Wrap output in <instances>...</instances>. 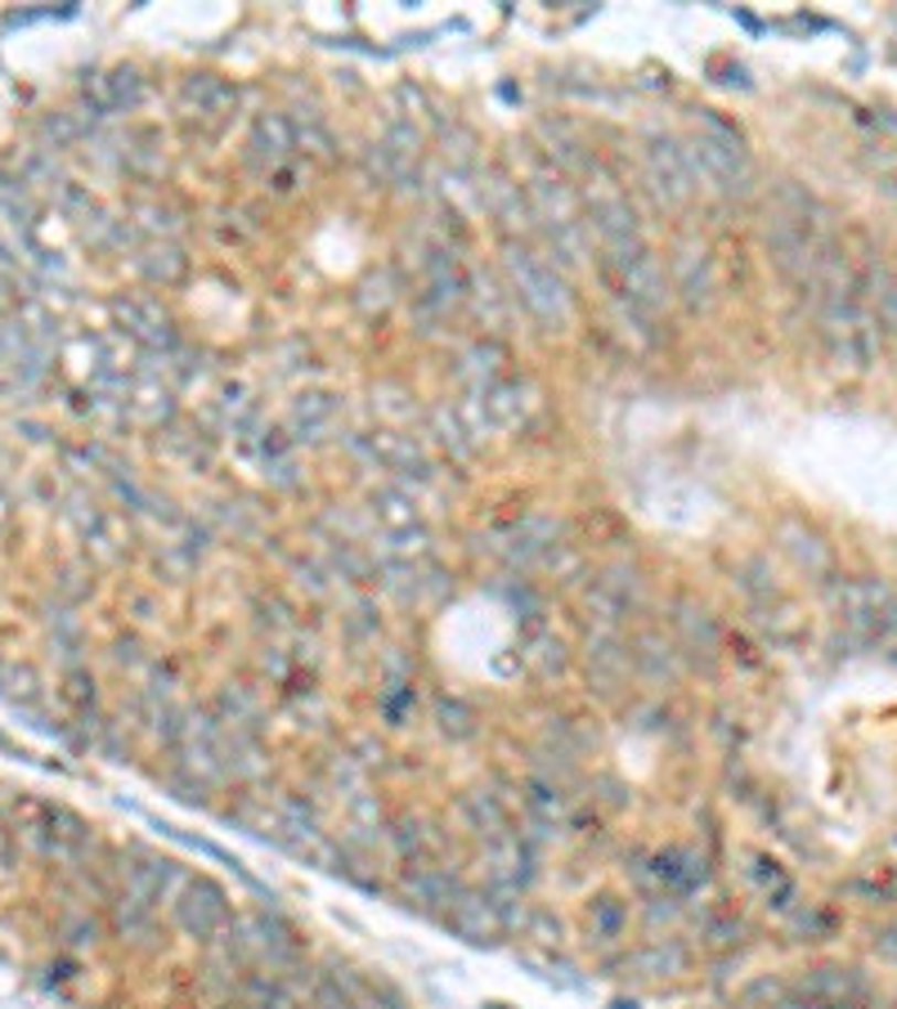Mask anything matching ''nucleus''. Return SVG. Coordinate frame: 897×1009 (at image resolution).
Instances as JSON below:
<instances>
[{
  "mask_svg": "<svg viewBox=\"0 0 897 1009\" xmlns=\"http://www.w3.org/2000/svg\"><path fill=\"white\" fill-rule=\"evenodd\" d=\"M63 696L73 700L82 713H90V705H95V678H90V673H82V668H73L63 678Z\"/></svg>",
  "mask_w": 897,
  "mask_h": 1009,
  "instance_id": "obj_35",
  "label": "nucleus"
},
{
  "mask_svg": "<svg viewBox=\"0 0 897 1009\" xmlns=\"http://www.w3.org/2000/svg\"><path fill=\"white\" fill-rule=\"evenodd\" d=\"M297 149H301V153H314V158H332V135L319 130V126L310 121V126L297 130Z\"/></svg>",
  "mask_w": 897,
  "mask_h": 1009,
  "instance_id": "obj_37",
  "label": "nucleus"
},
{
  "mask_svg": "<svg viewBox=\"0 0 897 1009\" xmlns=\"http://www.w3.org/2000/svg\"><path fill=\"white\" fill-rule=\"evenodd\" d=\"M673 633H677L673 642H677L682 655H696L705 664H714V655L723 646V633H718L714 615L705 611V605H696V601H677L673 605Z\"/></svg>",
  "mask_w": 897,
  "mask_h": 1009,
  "instance_id": "obj_10",
  "label": "nucleus"
},
{
  "mask_svg": "<svg viewBox=\"0 0 897 1009\" xmlns=\"http://www.w3.org/2000/svg\"><path fill=\"white\" fill-rule=\"evenodd\" d=\"M332 418H337V395H328V390H310V395H301L297 404H292V414H288V427L292 431H323V427H332Z\"/></svg>",
  "mask_w": 897,
  "mask_h": 1009,
  "instance_id": "obj_23",
  "label": "nucleus"
},
{
  "mask_svg": "<svg viewBox=\"0 0 897 1009\" xmlns=\"http://www.w3.org/2000/svg\"><path fill=\"white\" fill-rule=\"evenodd\" d=\"M682 158H686V171H692L696 189H701V180L714 193H749V184H754V167H749L740 135L727 130L718 117H701V130L682 140Z\"/></svg>",
  "mask_w": 897,
  "mask_h": 1009,
  "instance_id": "obj_1",
  "label": "nucleus"
},
{
  "mask_svg": "<svg viewBox=\"0 0 897 1009\" xmlns=\"http://www.w3.org/2000/svg\"><path fill=\"white\" fill-rule=\"evenodd\" d=\"M297 149V126L284 117V112H260L252 121V153L274 171V167H284Z\"/></svg>",
  "mask_w": 897,
  "mask_h": 1009,
  "instance_id": "obj_15",
  "label": "nucleus"
},
{
  "mask_svg": "<svg viewBox=\"0 0 897 1009\" xmlns=\"http://www.w3.org/2000/svg\"><path fill=\"white\" fill-rule=\"evenodd\" d=\"M364 449L382 462V466H391V471H399V476H418V481H431V458L423 453V444L413 440V436H404V431H391V427H382V431H373V436H364Z\"/></svg>",
  "mask_w": 897,
  "mask_h": 1009,
  "instance_id": "obj_11",
  "label": "nucleus"
},
{
  "mask_svg": "<svg viewBox=\"0 0 897 1009\" xmlns=\"http://www.w3.org/2000/svg\"><path fill=\"white\" fill-rule=\"evenodd\" d=\"M113 929H117L126 942H135V947H153V942H158V906H149V902H140V898L121 893V898L113 902Z\"/></svg>",
  "mask_w": 897,
  "mask_h": 1009,
  "instance_id": "obj_18",
  "label": "nucleus"
},
{
  "mask_svg": "<svg viewBox=\"0 0 897 1009\" xmlns=\"http://www.w3.org/2000/svg\"><path fill=\"white\" fill-rule=\"evenodd\" d=\"M503 269H508V283L512 297L543 323H566L570 319V283L562 279V269L552 265L547 256H538L525 243H508L503 247Z\"/></svg>",
  "mask_w": 897,
  "mask_h": 1009,
  "instance_id": "obj_2",
  "label": "nucleus"
},
{
  "mask_svg": "<svg viewBox=\"0 0 897 1009\" xmlns=\"http://www.w3.org/2000/svg\"><path fill=\"white\" fill-rule=\"evenodd\" d=\"M238 1009H297V1000H292V991L274 978V974L247 969L238 978Z\"/></svg>",
  "mask_w": 897,
  "mask_h": 1009,
  "instance_id": "obj_19",
  "label": "nucleus"
},
{
  "mask_svg": "<svg viewBox=\"0 0 897 1009\" xmlns=\"http://www.w3.org/2000/svg\"><path fill=\"white\" fill-rule=\"evenodd\" d=\"M647 175H651V189L660 193V202H669V207H682L696 193L692 171H686V158H682V140H647Z\"/></svg>",
  "mask_w": 897,
  "mask_h": 1009,
  "instance_id": "obj_7",
  "label": "nucleus"
},
{
  "mask_svg": "<svg viewBox=\"0 0 897 1009\" xmlns=\"http://www.w3.org/2000/svg\"><path fill=\"white\" fill-rule=\"evenodd\" d=\"M610 597H619L633 611V605L642 601V592H647V579H642V570L633 566V561H610L606 570H601V579H597Z\"/></svg>",
  "mask_w": 897,
  "mask_h": 1009,
  "instance_id": "obj_24",
  "label": "nucleus"
},
{
  "mask_svg": "<svg viewBox=\"0 0 897 1009\" xmlns=\"http://www.w3.org/2000/svg\"><path fill=\"white\" fill-rule=\"evenodd\" d=\"M436 722H440V731L449 740H471L476 736V709L462 705L458 696H440L436 700Z\"/></svg>",
  "mask_w": 897,
  "mask_h": 1009,
  "instance_id": "obj_30",
  "label": "nucleus"
},
{
  "mask_svg": "<svg viewBox=\"0 0 897 1009\" xmlns=\"http://www.w3.org/2000/svg\"><path fill=\"white\" fill-rule=\"evenodd\" d=\"M373 516L386 525V529H408V525H423L418 520V498L413 494H404V490H395V485H386V490H373Z\"/></svg>",
  "mask_w": 897,
  "mask_h": 1009,
  "instance_id": "obj_22",
  "label": "nucleus"
},
{
  "mask_svg": "<svg viewBox=\"0 0 897 1009\" xmlns=\"http://www.w3.org/2000/svg\"><path fill=\"white\" fill-rule=\"evenodd\" d=\"M310 1009H355V983L341 974L310 978Z\"/></svg>",
  "mask_w": 897,
  "mask_h": 1009,
  "instance_id": "obj_28",
  "label": "nucleus"
},
{
  "mask_svg": "<svg viewBox=\"0 0 897 1009\" xmlns=\"http://www.w3.org/2000/svg\"><path fill=\"white\" fill-rule=\"evenodd\" d=\"M799 1000H821V1005H862L871 996L866 978L857 969H812L799 978Z\"/></svg>",
  "mask_w": 897,
  "mask_h": 1009,
  "instance_id": "obj_14",
  "label": "nucleus"
},
{
  "mask_svg": "<svg viewBox=\"0 0 897 1009\" xmlns=\"http://www.w3.org/2000/svg\"><path fill=\"white\" fill-rule=\"evenodd\" d=\"M525 659L543 673V678H552V673L566 668V646H562V637H538V642L525 651Z\"/></svg>",
  "mask_w": 897,
  "mask_h": 1009,
  "instance_id": "obj_32",
  "label": "nucleus"
},
{
  "mask_svg": "<svg viewBox=\"0 0 897 1009\" xmlns=\"http://www.w3.org/2000/svg\"><path fill=\"white\" fill-rule=\"evenodd\" d=\"M485 874H490V889L516 898V893L534 880V852H530V844H525L516 830L490 839V844H485Z\"/></svg>",
  "mask_w": 897,
  "mask_h": 1009,
  "instance_id": "obj_8",
  "label": "nucleus"
},
{
  "mask_svg": "<svg viewBox=\"0 0 897 1009\" xmlns=\"http://www.w3.org/2000/svg\"><path fill=\"white\" fill-rule=\"evenodd\" d=\"M462 813H467V822H471L476 835H485V844L512 830V822H508V813H503V803H499L494 794H485V790H471V794L462 798Z\"/></svg>",
  "mask_w": 897,
  "mask_h": 1009,
  "instance_id": "obj_21",
  "label": "nucleus"
},
{
  "mask_svg": "<svg viewBox=\"0 0 897 1009\" xmlns=\"http://www.w3.org/2000/svg\"><path fill=\"white\" fill-rule=\"evenodd\" d=\"M629 655H633V668L642 673L647 683H673L682 673V651L673 637H664L660 629H642L633 642H629Z\"/></svg>",
  "mask_w": 897,
  "mask_h": 1009,
  "instance_id": "obj_12",
  "label": "nucleus"
},
{
  "mask_svg": "<svg viewBox=\"0 0 897 1009\" xmlns=\"http://www.w3.org/2000/svg\"><path fill=\"white\" fill-rule=\"evenodd\" d=\"M480 399H485V414H490V427H494V431H516V427L530 418V409H534L530 386H521V382H512V377L494 382Z\"/></svg>",
  "mask_w": 897,
  "mask_h": 1009,
  "instance_id": "obj_17",
  "label": "nucleus"
},
{
  "mask_svg": "<svg viewBox=\"0 0 897 1009\" xmlns=\"http://www.w3.org/2000/svg\"><path fill=\"white\" fill-rule=\"evenodd\" d=\"M82 90H86V99H90V112H95V117L121 112V108H117V95H113V77H108V73H90V77L82 82Z\"/></svg>",
  "mask_w": 897,
  "mask_h": 1009,
  "instance_id": "obj_33",
  "label": "nucleus"
},
{
  "mask_svg": "<svg viewBox=\"0 0 897 1009\" xmlns=\"http://www.w3.org/2000/svg\"><path fill=\"white\" fill-rule=\"evenodd\" d=\"M386 557L391 561H427L431 557V534L423 525H408V529H386Z\"/></svg>",
  "mask_w": 897,
  "mask_h": 1009,
  "instance_id": "obj_29",
  "label": "nucleus"
},
{
  "mask_svg": "<svg viewBox=\"0 0 897 1009\" xmlns=\"http://www.w3.org/2000/svg\"><path fill=\"white\" fill-rule=\"evenodd\" d=\"M10 520V503H6V494H0V525Z\"/></svg>",
  "mask_w": 897,
  "mask_h": 1009,
  "instance_id": "obj_39",
  "label": "nucleus"
},
{
  "mask_svg": "<svg viewBox=\"0 0 897 1009\" xmlns=\"http://www.w3.org/2000/svg\"><path fill=\"white\" fill-rule=\"evenodd\" d=\"M624 924H629V911H624V902H619V898H597V902H592V911H588L592 937L615 942L619 933H624Z\"/></svg>",
  "mask_w": 897,
  "mask_h": 1009,
  "instance_id": "obj_31",
  "label": "nucleus"
},
{
  "mask_svg": "<svg viewBox=\"0 0 897 1009\" xmlns=\"http://www.w3.org/2000/svg\"><path fill=\"white\" fill-rule=\"evenodd\" d=\"M67 942H73V947H95L99 924L95 920H67Z\"/></svg>",
  "mask_w": 897,
  "mask_h": 1009,
  "instance_id": "obj_38",
  "label": "nucleus"
},
{
  "mask_svg": "<svg viewBox=\"0 0 897 1009\" xmlns=\"http://www.w3.org/2000/svg\"><path fill=\"white\" fill-rule=\"evenodd\" d=\"M175 924L189 933V937H197V942H212L234 915H229V898H225V889L216 884V880H206V874H193V880L184 884V893L175 898Z\"/></svg>",
  "mask_w": 897,
  "mask_h": 1009,
  "instance_id": "obj_5",
  "label": "nucleus"
},
{
  "mask_svg": "<svg viewBox=\"0 0 897 1009\" xmlns=\"http://www.w3.org/2000/svg\"><path fill=\"white\" fill-rule=\"evenodd\" d=\"M113 314L121 319V328L135 336V342H145V346H153V351H175L171 319H167V310H158L153 301H126V297H117V301H113Z\"/></svg>",
  "mask_w": 897,
  "mask_h": 1009,
  "instance_id": "obj_13",
  "label": "nucleus"
},
{
  "mask_svg": "<svg viewBox=\"0 0 897 1009\" xmlns=\"http://www.w3.org/2000/svg\"><path fill=\"white\" fill-rule=\"evenodd\" d=\"M351 817H355V830H382V803L373 794H355L351 798Z\"/></svg>",
  "mask_w": 897,
  "mask_h": 1009,
  "instance_id": "obj_36",
  "label": "nucleus"
},
{
  "mask_svg": "<svg viewBox=\"0 0 897 1009\" xmlns=\"http://www.w3.org/2000/svg\"><path fill=\"white\" fill-rule=\"evenodd\" d=\"M629 668H633V655H629L624 637H619V633H588L584 673H588V687L601 700H615L619 691L629 687Z\"/></svg>",
  "mask_w": 897,
  "mask_h": 1009,
  "instance_id": "obj_6",
  "label": "nucleus"
},
{
  "mask_svg": "<svg viewBox=\"0 0 897 1009\" xmlns=\"http://www.w3.org/2000/svg\"><path fill=\"white\" fill-rule=\"evenodd\" d=\"M140 269L153 279V283H180L184 279V269H189V260L180 256V247L175 243H153L145 256H140Z\"/></svg>",
  "mask_w": 897,
  "mask_h": 1009,
  "instance_id": "obj_25",
  "label": "nucleus"
},
{
  "mask_svg": "<svg viewBox=\"0 0 897 1009\" xmlns=\"http://www.w3.org/2000/svg\"><path fill=\"white\" fill-rule=\"evenodd\" d=\"M189 880H193V874H189L180 861H171V857H162V852H149V848H135V857L121 861V884H126L121 893L140 898V902H149V906H158V902L175 906V898L184 893Z\"/></svg>",
  "mask_w": 897,
  "mask_h": 1009,
  "instance_id": "obj_3",
  "label": "nucleus"
},
{
  "mask_svg": "<svg viewBox=\"0 0 897 1009\" xmlns=\"http://www.w3.org/2000/svg\"><path fill=\"white\" fill-rule=\"evenodd\" d=\"M525 813L534 817V826L543 830H557L570 822V794L562 781H552V776H530L525 781Z\"/></svg>",
  "mask_w": 897,
  "mask_h": 1009,
  "instance_id": "obj_16",
  "label": "nucleus"
},
{
  "mask_svg": "<svg viewBox=\"0 0 897 1009\" xmlns=\"http://www.w3.org/2000/svg\"><path fill=\"white\" fill-rule=\"evenodd\" d=\"M184 99L197 108V117H229L238 108V90L221 77H189Z\"/></svg>",
  "mask_w": 897,
  "mask_h": 1009,
  "instance_id": "obj_20",
  "label": "nucleus"
},
{
  "mask_svg": "<svg viewBox=\"0 0 897 1009\" xmlns=\"http://www.w3.org/2000/svg\"><path fill=\"white\" fill-rule=\"evenodd\" d=\"M633 965L647 974V978H673L686 969V952L677 947V942H651L647 952L633 956Z\"/></svg>",
  "mask_w": 897,
  "mask_h": 1009,
  "instance_id": "obj_27",
  "label": "nucleus"
},
{
  "mask_svg": "<svg viewBox=\"0 0 897 1009\" xmlns=\"http://www.w3.org/2000/svg\"><path fill=\"white\" fill-rule=\"evenodd\" d=\"M615 283H619V297L629 305H638L647 319L660 314L669 301H673V283H669V269L664 260L647 247L642 256H629V260H615Z\"/></svg>",
  "mask_w": 897,
  "mask_h": 1009,
  "instance_id": "obj_4",
  "label": "nucleus"
},
{
  "mask_svg": "<svg viewBox=\"0 0 897 1009\" xmlns=\"http://www.w3.org/2000/svg\"><path fill=\"white\" fill-rule=\"evenodd\" d=\"M113 77V95H117V108H135L145 99V82H140V73H135V67H117V73H108Z\"/></svg>",
  "mask_w": 897,
  "mask_h": 1009,
  "instance_id": "obj_34",
  "label": "nucleus"
},
{
  "mask_svg": "<svg viewBox=\"0 0 897 1009\" xmlns=\"http://www.w3.org/2000/svg\"><path fill=\"white\" fill-rule=\"evenodd\" d=\"M781 538H786V548L794 552L799 566H808V570H816V575L831 566V552H825V544H821L812 529H799L794 520H786V525H781Z\"/></svg>",
  "mask_w": 897,
  "mask_h": 1009,
  "instance_id": "obj_26",
  "label": "nucleus"
},
{
  "mask_svg": "<svg viewBox=\"0 0 897 1009\" xmlns=\"http://www.w3.org/2000/svg\"><path fill=\"white\" fill-rule=\"evenodd\" d=\"M669 283H673V292H682V301L692 310L709 305L714 301V265H709L705 247L682 243L673 251V260H669Z\"/></svg>",
  "mask_w": 897,
  "mask_h": 1009,
  "instance_id": "obj_9",
  "label": "nucleus"
}]
</instances>
